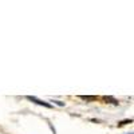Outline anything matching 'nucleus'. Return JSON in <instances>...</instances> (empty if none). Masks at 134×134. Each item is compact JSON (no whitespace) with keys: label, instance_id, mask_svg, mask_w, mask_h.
Instances as JSON below:
<instances>
[{"label":"nucleus","instance_id":"obj_1","mask_svg":"<svg viewBox=\"0 0 134 134\" xmlns=\"http://www.w3.org/2000/svg\"><path fill=\"white\" fill-rule=\"evenodd\" d=\"M27 99H28V100H31V102H34V103H36V105H40V106L47 107V109H51V107H52L50 103L44 102V100H40V99H38L36 97H31V95H28V97H27Z\"/></svg>","mask_w":134,"mask_h":134},{"label":"nucleus","instance_id":"obj_2","mask_svg":"<svg viewBox=\"0 0 134 134\" xmlns=\"http://www.w3.org/2000/svg\"><path fill=\"white\" fill-rule=\"evenodd\" d=\"M52 102L58 106H64V102H60V100H52Z\"/></svg>","mask_w":134,"mask_h":134},{"label":"nucleus","instance_id":"obj_3","mask_svg":"<svg viewBox=\"0 0 134 134\" xmlns=\"http://www.w3.org/2000/svg\"><path fill=\"white\" fill-rule=\"evenodd\" d=\"M82 99H87V100H93L94 97H82Z\"/></svg>","mask_w":134,"mask_h":134}]
</instances>
